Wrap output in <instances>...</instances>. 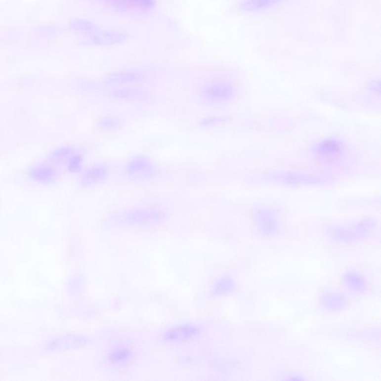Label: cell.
<instances>
[{"mask_svg":"<svg viewBox=\"0 0 381 381\" xmlns=\"http://www.w3.org/2000/svg\"><path fill=\"white\" fill-rule=\"evenodd\" d=\"M28 176L31 180L43 185L54 183L58 178V170L54 167L52 163H48L37 164L28 170Z\"/></svg>","mask_w":381,"mask_h":381,"instance_id":"1","label":"cell"}]
</instances>
